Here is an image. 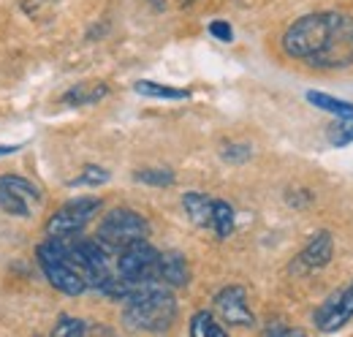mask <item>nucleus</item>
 <instances>
[{"label":"nucleus","instance_id":"nucleus-1","mask_svg":"<svg viewBox=\"0 0 353 337\" xmlns=\"http://www.w3.org/2000/svg\"><path fill=\"white\" fill-rule=\"evenodd\" d=\"M283 52L310 68H348L353 66V17L343 11L305 14L285 28Z\"/></svg>","mask_w":353,"mask_h":337},{"label":"nucleus","instance_id":"nucleus-2","mask_svg":"<svg viewBox=\"0 0 353 337\" xmlns=\"http://www.w3.org/2000/svg\"><path fill=\"white\" fill-rule=\"evenodd\" d=\"M176 299L172 289L161 286V280L141 283L125 299L123 321L136 332H166L176 321Z\"/></svg>","mask_w":353,"mask_h":337},{"label":"nucleus","instance_id":"nucleus-3","mask_svg":"<svg viewBox=\"0 0 353 337\" xmlns=\"http://www.w3.org/2000/svg\"><path fill=\"white\" fill-rule=\"evenodd\" d=\"M36 253H39L41 272L46 275V280H49V286L54 291H60V294L65 296H82L88 291L85 278L71 264L68 240H46L44 245H39Z\"/></svg>","mask_w":353,"mask_h":337},{"label":"nucleus","instance_id":"nucleus-4","mask_svg":"<svg viewBox=\"0 0 353 337\" xmlns=\"http://www.w3.org/2000/svg\"><path fill=\"white\" fill-rule=\"evenodd\" d=\"M150 234V223L144 215H139L131 207H114L109 210L101 223H98V242L106 248V251H120L131 242H139V240H147Z\"/></svg>","mask_w":353,"mask_h":337},{"label":"nucleus","instance_id":"nucleus-5","mask_svg":"<svg viewBox=\"0 0 353 337\" xmlns=\"http://www.w3.org/2000/svg\"><path fill=\"white\" fill-rule=\"evenodd\" d=\"M41 204H44V193L33 180L22 174H8V171L0 174V212L3 215L28 220Z\"/></svg>","mask_w":353,"mask_h":337},{"label":"nucleus","instance_id":"nucleus-6","mask_svg":"<svg viewBox=\"0 0 353 337\" xmlns=\"http://www.w3.org/2000/svg\"><path fill=\"white\" fill-rule=\"evenodd\" d=\"M101 207H103V202L95 199V196H79V199H71V202L60 204V210H54V215L46 220V237L49 240L77 237L90 220L98 215Z\"/></svg>","mask_w":353,"mask_h":337},{"label":"nucleus","instance_id":"nucleus-7","mask_svg":"<svg viewBox=\"0 0 353 337\" xmlns=\"http://www.w3.org/2000/svg\"><path fill=\"white\" fill-rule=\"evenodd\" d=\"M158 256L161 251H155L147 240L131 242L117 251V275L133 286L152 283L158 280Z\"/></svg>","mask_w":353,"mask_h":337},{"label":"nucleus","instance_id":"nucleus-8","mask_svg":"<svg viewBox=\"0 0 353 337\" xmlns=\"http://www.w3.org/2000/svg\"><path fill=\"white\" fill-rule=\"evenodd\" d=\"M351 318H353V280L348 286L332 291V294L318 305V310L312 313V324H315L318 332H337Z\"/></svg>","mask_w":353,"mask_h":337},{"label":"nucleus","instance_id":"nucleus-9","mask_svg":"<svg viewBox=\"0 0 353 337\" xmlns=\"http://www.w3.org/2000/svg\"><path fill=\"white\" fill-rule=\"evenodd\" d=\"M215 316L218 321L228 324V327H253V310L248 305V291L245 286H225L215 294Z\"/></svg>","mask_w":353,"mask_h":337},{"label":"nucleus","instance_id":"nucleus-10","mask_svg":"<svg viewBox=\"0 0 353 337\" xmlns=\"http://www.w3.org/2000/svg\"><path fill=\"white\" fill-rule=\"evenodd\" d=\"M334 256V240L329 231H318L307 245L299 251L296 261L291 264V269H302V272H312V269H321L332 261Z\"/></svg>","mask_w":353,"mask_h":337},{"label":"nucleus","instance_id":"nucleus-11","mask_svg":"<svg viewBox=\"0 0 353 337\" xmlns=\"http://www.w3.org/2000/svg\"><path fill=\"white\" fill-rule=\"evenodd\" d=\"M158 280L169 289H182L190 283V264L179 251H163L158 256Z\"/></svg>","mask_w":353,"mask_h":337},{"label":"nucleus","instance_id":"nucleus-12","mask_svg":"<svg viewBox=\"0 0 353 337\" xmlns=\"http://www.w3.org/2000/svg\"><path fill=\"white\" fill-rule=\"evenodd\" d=\"M212 202H215L212 196L190 191V193L182 196V210L199 229H210L212 231Z\"/></svg>","mask_w":353,"mask_h":337},{"label":"nucleus","instance_id":"nucleus-13","mask_svg":"<svg viewBox=\"0 0 353 337\" xmlns=\"http://www.w3.org/2000/svg\"><path fill=\"white\" fill-rule=\"evenodd\" d=\"M109 95V84L103 82H79L74 84L71 90L63 93V104L65 106H90V104H98Z\"/></svg>","mask_w":353,"mask_h":337},{"label":"nucleus","instance_id":"nucleus-14","mask_svg":"<svg viewBox=\"0 0 353 337\" xmlns=\"http://www.w3.org/2000/svg\"><path fill=\"white\" fill-rule=\"evenodd\" d=\"M307 101L315 106V109H323V112L334 115L337 120L353 117V104L343 101V98H334V95H329V93H321V90H307Z\"/></svg>","mask_w":353,"mask_h":337},{"label":"nucleus","instance_id":"nucleus-15","mask_svg":"<svg viewBox=\"0 0 353 337\" xmlns=\"http://www.w3.org/2000/svg\"><path fill=\"white\" fill-rule=\"evenodd\" d=\"M188 332H190L193 337H225L228 335V329L223 327L221 321L215 318V313H210V310H199V313H193Z\"/></svg>","mask_w":353,"mask_h":337},{"label":"nucleus","instance_id":"nucleus-16","mask_svg":"<svg viewBox=\"0 0 353 337\" xmlns=\"http://www.w3.org/2000/svg\"><path fill=\"white\" fill-rule=\"evenodd\" d=\"M234 226H236V212H234V207L225 199H215L212 202V231L221 240H228L234 234Z\"/></svg>","mask_w":353,"mask_h":337},{"label":"nucleus","instance_id":"nucleus-17","mask_svg":"<svg viewBox=\"0 0 353 337\" xmlns=\"http://www.w3.org/2000/svg\"><path fill=\"white\" fill-rule=\"evenodd\" d=\"M133 90H136L139 95H147V98H163V101H185V98H190V90H185V87H169V84L147 82V79L136 82L133 84Z\"/></svg>","mask_w":353,"mask_h":337},{"label":"nucleus","instance_id":"nucleus-18","mask_svg":"<svg viewBox=\"0 0 353 337\" xmlns=\"http://www.w3.org/2000/svg\"><path fill=\"white\" fill-rule=\"evenodd\" d=\"M133 180L141 185H150V188H169V185H174L176 177L169 168H139L133 174Z\"/></svg>","mask_w":353,"mask_h":337},{"label":"nucleus","instance_id":"nucleus-19","mask_svg":"<svg viewBox=\"0 0 353 337\" xmlns=\"http://www.w3.org/2000/svg\"><path fill=\"white\" fill-rule=\"evenodd\" d=\"M90 335V327L85 324V318L79 316H60L57 324L52 327V337H82Z\"/></svg>","mask_w":353,"mask_h":337},{"label":"nucleus","instance_id":"nucleus-20","mask_svg":"<svg viewBox=\"0 0 353 337\" xmlns=\"http://www.w3.org/2000/svg\"><path fill=\"white\" fill-rule=\"evenodd\" d=\"M112 180V174L106 171L103 166H98V164H88V166L82 168V174H77L68 185L71 188H79V185H88V188H98V185H106Z\"/></svg>","mask_w":353,"mask_h":337},{"label":"nucleus","instance_id":"nucleus-21","mask_svg":"<svg viewBox=\"0 0 353 337\" xmlns=\"http://www.w3.org/2000/svg\"><path fill=\"white\" fill-rule=\"evenodd\" d=\"M329 139L334 147H345V144H353V117H345V120H337L334 126L329 128Z\"/></svg>","mask_w":353,"mask_h":337},{"label":"nucleus","instance_id":"nucleus-22","mask_svg":"<svg viewBox=\"0 0 353 337\" xmlns=\"http://www.w3.org/2000/svg\"><path fill=\"white\" fill-rule=\"evenodd\" d=\"M223 161H228V164H245V161H250V155H253V150H250V144H225L223 147Z\"/></svg>","mask_w":353,"mask_h":337},{"label":"nucleus","instance_id":"nucleus-23","mask_svg":"<svg viewBox=\"0 0 353 337\" xmlns=\"http://www.w3.org/2000/svg\"><path fill=\"white\" fill-rule=\"evenodd\" d=\"M210 33L218 39V41H231L234 39V30H231V25L228 22H223V19H215V22H210Z\"/></svg>","mask_w":353,"mask_h":337},{"label":"nucleus","instance_id":"nucleus-24","mask_svg":"<svg viewBox=\"0 0 353 337\" xmlns=\"http://www.w3.org/2000/svg\"><path fill=\"white\" fill-rule=\"evenodd\" d=\"M264 335H269V337H283V335H305L302 329H294V327H285V324H277V321H272L269 327L264 329Z\"/></svg>","mask_w":353,"mask_h":337},{"label":"nucleus","instance_id":"nucleus-25","mask_svg":"<svg viewBox=\"0 0 353 337\" xmlns=\"http://www.w3.org/2000/svg\"><path fill=\"white\" fill-rule=\"evenodd\" d=\"M19 150H22V144H0V158L11 155V153H19Z\"/></svg>","mask_w":353,"mask_h":337}]
</instances>
